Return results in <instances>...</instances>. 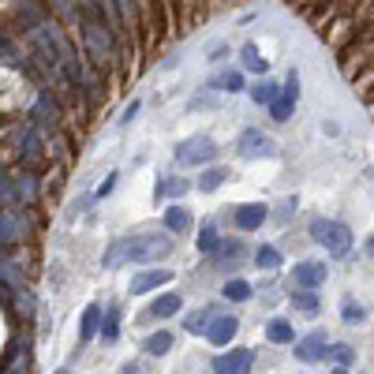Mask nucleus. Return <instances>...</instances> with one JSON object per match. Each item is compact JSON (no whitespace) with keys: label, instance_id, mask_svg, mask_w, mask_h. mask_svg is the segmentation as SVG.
Segmentation results:
<instances>
[{"label":"nucleus","instance_id":"nucleus-37","mask_svg":"<svg viewBox=\"0 0 374 374\" xmlns=\"http://www.w3.org/2000/svg\"><path fill=\"white\" fill-rule=\"evenodd\" d=\"M57 374H68V370H57Z\"/></svg>","mask_w":374,"mask_h":374},{"label":"nucleus","instance_id":"nucleus-23","mask_svg":"<svg viewBox=\"0 0 374 374\" xmlns=\"http://www.w3.org/2000/svg\"><path fill=\"white\" fill-rule=\"evenodd\" d=\"M38 120H42V124H57V101H52L49 94L38 101Z\"/></svg>","mask_w":374,"mask_h":374},{"label":"nucleus","instance_id":"nucleus-19","mask_svg":"<svg viewBox=\"0 0 374 374\" xmlns=\"http://www.w3.org/2000/svg\"><path fill=\"white\" fill-rule=\"evenodd\" d=\"M266 337H270L273 344H288V341H292V326H288V322H280V318H277V322H270V326H266Z\"/></svg>","mask_w":374,"mask_h":374},{"label":"nucleus","instance_id":"nucleus-13","mask_svg":"<svg viewBox=\"0 0 374 374\" xmlns=\"http://www.w3.org/2000/svg\"><path fill=\"white\" fill-rule=\"evenodd\" d=\"M98 329H101V307H98V303H90L86 311H83V322H79V337L90 341Z\"/></svg>","mask_w":374,"mask_h":374},{"label":"nucleus","instance_id":"nucleus-2","mask_svg":"<svg viewBox=\"0 0 374 374\" xmlns=\"http://www.w3.org/2000/svg\"><path fill=\"white\" fill-rule=\"evenodd\" d=\"M311 236L326 251H333V255H348V247H352V232H348V225H341V221L318 217V221H311Z\"/></svg>","mask_w":374,"mask_h":374},{"label":"nucleus","instance_id":"nucleus-14","mask_svg":"<svg viewBox=\"0 0 374 374\" xmlns=\"http://www.w3.org/2000/svg\"><path fill=\"white\" fill-rule=\"evenodd\" d=\"M165 229L169 232H187L191 229V213H187L183 206H169L165 210Z\"/></svg>","mask_w":374,"mask_h":374},{"label":"nucleus","instance_id":"nucleus-28","mask_svg":"<svg viewBox=\"0 0 374 374\" xmlns=\"http://www.w3.org/2000/svg\"><path fill=\"white\" fill-rule=\"evenodd\" d=\"M213 247H217V229L206 225V229L198 232V251H213Z\"/></svg>","mask_w":374,"mask_h":374},{"label":"nucleus","instance_id":"nucleus-25","mask_svg":"<svg viewBox=\"0 0 374 374\" xmlns=\"http://www.w3.org/2000/svg\"><path fill=\"white\" fill-rule=\"evenodd\" d=\"M225 176H229L225 169H210L206 176L198 180V187H203V191H213V187H221V183H225Z\"/></svg>","mask_w":374,"mask_h":374},{"label":"nucleus","instance_id":"nucleus-4","mask_svg":"<svg viewBox=\"0 0 374 374\" xmlns=\"http://www.w3.org/2000/svg\"><path fill=\"white\" fill-rule=\"evenodd\" d=\"M251 363H255V352L251 348H232L213 359V374H247Z\"/></svg>","mask_w":374,"mask_h":374},{"label":"nucleus","instance_id":"nucleus-7","mask_svg":"<svg viewBox=\"0 0 374 374\" xmlns=\"http://www.w3.org/2000/svg\"><path fill=\"white\" fill-rule=\"evenodd\" d=\"M326 273H329V270H326L322 262H300V266H292V280H296L300 288H307V292L322 285Z\"/></svg>","mask_w":374,"mask_h":374},{"label":"nucleus","instance_id":"nucleus-20","mask_svg":"<svg viewBox=\"0 0 374 374\" xmlns=\"http://www.w3.org/2000/svg\"><path fill=\"white\" fill-rule=\"evenodd\" d=\"M225 300H236V303L251 300V285L247 280H229V285H225Z\"/></svg>","mask_w":374,"mask_h":374},{"label":"nucleus","instance_id":"nucleus-33","mask_svg":"<svg viewBox=\"0 0 374 374\" xmlns=\"http://www.w3.org/2000/svg\"><path fill=\"white\" fill-rule=\"evenodd\" d=\"M113 187H116V172H109V176H105V183L98 187V195H94V198H105V195L113 191Z\"/></svg>","mask_w":374,"mask_h":374},{"label":"nucleus","instance_id":"nucleus-8","mask_svg":"<svg viewBox=\"0 0 374 374\" xmlns=\"http://www.w3.org/2000/svg\"><path fill=\"white\" fill-rule=\"evenodd\" d=\"M169 280H172V273H169V270H142V273L131 277V292H135V296H142V292L162 288V285H169Z\"/></svg>","mask_w":374,"mask_h":374},{"label":"nucleus","instance_id":"nucleus-5","mask_svg":"<svg viewBox=\"0 0 374 374\" xmlns=\"http://www.w3.org/2000/svg\"><path fill=\"white\" fill-rule=\"evenodd\" d=\"M236 150H239V157H273L277 154V142L270 135H262V131H244Z\"/></svg>","mask_w":374,"mask_h":374},{"label":"nucleus","instance_id":"nucleus-3","mask_svg":"<svg viewBox=\"0 0 374 374\" xmlns=\"http://www.w3.org/2000/svg\"><path fill=\"white\" fill-rule=\"evenodd\" d=\"M213 157H217V146H213L210 139H187L176 150L180 165H203V162H213Z\"/></svg>","mask_w":374,"mask_h":374},{"label":"nucleus","instance_id":"nucleus-26","mask_svg":"<svg viewBox=\"0 0 374 374\" xmlns=\"http://www.w3.org/2000/svg\"><path fill=\"white\" fill-rule=\"evenodd\" d=\"M326 356H333V359H337V363H341V367H348V363H352V359H356V352L348 348V344H333V348H329Z\"/></svg>","mask_w":374,"mask_h":374},{"label":"nucleus","instance_id":"nucleus-17","mask_svg":"<svg viewBox=\"0 0 374 374\" xmlns=\"http://www.w3.org/2000/svg\"><path fill=\"white\" fill-rule=\"evenodd\" d=\"M292 307H296V311H303V314H314L318 311V296L314 292H292Z\"/></svg>","mask_w":374,"mask_h":374},{"label":"nucleus","instance_id":"nucleus-6","mask_svg":"<svg viewBox=\"0 0 374 374\" xmlns=\"http://www.w3.org/2000/svg\"><path fill=\"white\" fill-rule=\"evenodd\" d=\"M83 38H86L90 52H94V60H98V64H109V57H113V42L105 38V30L98 26V19H86V23H83Z\"/></svg>","mask_w":374,"mask_h":374},{"label":"nucleus","instance_id":"nucleus-36","mask_svg":"<svg viewBox=\"0 0 374 374\" xmlns=\"http://www.w3.org/2000/svg\"><path fill=\"white\" fill-rule=\"evenodd\" d=\"M333 374H348V370H344V367H337V370H333Z\"/></svg>","mask_w":374,"mask_h":374},{"label":"nucleus","instance_id":"nucleus-15","mask_svg":"<svg viewBox=\"0 0 374 374\" xmlns=\"http://www.w3.org/2000/svg\"><path fill=\"white\" fill-rule=\"evenodd\" d=\"M172 348V333H150L142 344V352H150V356H165Z\"/></svg>","mask_w":374,"mask_h":374},{"label":"nucleus","instance_id":"nucleus-27","mask_svg":"<svg viewBox=\"0 0 374 374\" xmlns=\"http://www.w3.org/2000/svg\"><path fill=\"white\" fill-rule=\"evenodd\" d=\"M292 105H296V101H288V98H277V101L270 105V116H273V120H288V116H292Z\"/></svg>","mask_w":374,"mask_h":374},{"label":"nucleus","instance_id":"nucleus-18","mask_svg":"<svg viewBox=\"0 0 374 374\" xmlns=\"http://www.w3.org/2000/svg\"><path fill=\"white\" fill-rule=\"evenodd\" d=\"M255 266H259V270H277V266H280L277 247H259L255 251Z\"/></svg>","mask_w":374,"mask_h":374},{"label":"nucleus","instance_id":"nucleus-30","mask_svg":"<svg viewBox=\"0 0 374 374\" xmlns=\"http://www.w3.org/2000/svg\"><path fill=\"white\" fill-rule=\"evenodd\" d=\"M206 311H195V314H187V329H191V333H203L206 329Z\"/></svg>","mask_w":374,"mask_h":374},{"label":"nucleus","instance_id":"nucleus-12","mask_svg":"<svg viewBox=\"0 0 374 374\" xmlns=\"http://www.w3.org/2000/svg\"><path fill=\"white\" fill-rule=\"evenodd\" d=\"M183 307V300L176 296V292H165V296H157L154 303H150V318H172Z\"/></svg>","mask_w":374,"mask_h":374},{"label":"nucleus","instance_id":"nucleus-31","mask_svg":"<svg viewBox=\"0 0 374 374\" xmlns=\"http://www.w3.org/2000/svg\"><path fill=\"white\" fill-rule=\"evenodd\" d=\"M165 191H169L172 198H180V195L187 191V180H169V183H165Z\"/></svg>","mask_w":374,"mask_h":374},{"label":"nucleus","instance_id":"nucleus-1","mask_svg":"<svg viewBox=\"0 0 374 374\" xmlns=\"http://www.w3.org/2000/svg\"><path fill=\"white\" fill-rule=\"evenodd\" d=\"M172 251V239L169 236H157V232H142V236H124L105 251V266H124V262H154V259H165Z\"/></svg>","mask_w":374,"mask_h":374},{"label":"nucleus","instance_id":"nucleus-35","mask_svg":"<svg viewBox=\"0 0 374 374\" xmlns=\"http://www.w3.org/2000/svg\"><path fill=\"white\" fill-rule=\"evenodd\" d=\"M367 255H370V259H374V239H370V244H367Z\"/></svg>","mask_w":374,"mask_h":374},{"label":"nucleus","instance_id":"nucleus-9","mask_svg":"<svg viewBox=\"0 0 374 374\" xmlns=\"http://www.w3.org/2000/svg\"><path fill=\"white\" fill-rule=\"evenodd\" d=\"M322 356H326V337L322 333H307V337L296 344V359H303V363H318Z\"/></svg>","mask_w":374,"mask_h":374},{"label":"nucleus","instance_id":"nucleus-34","mask_svg":"<svg viewBox=\"0 0 374 374\" xmlns=\"http://www.w3.org/2000/svg\"><path fill=\"white\" fill-rule=\"evenodd\" d=\"M0 198H4V203H16V195H11V187H8V180H4V172H0Z\"/></svg>","mask_w":374,"mask_h":374},{"label":"nucleus","instance_id":"nucleus-29","mask_svg":"<svg viewBox=\"0 0 374 374\" xmlns=\"http://www.w3.org/2000/svg\"><path fill=\"white\" fill-rule=\"evenodd\" d=\"M16 232H19L16 217H0V239H16Z\"/></svg>","mask_w":374,"mask_h":374},{"label":"nucleus","instance_id":"nucleus-10","mask_svg":"<svg viewBox=\"0 0 374 374\" xmlns=\"http://www.w3.org/2000/svg\"><path fill=\"white\" fill-rule=\"evenodd\" d=\"M236 329H239L236 318L221 314V318H213V326H206V337H210L213 344H229V341L236 337Z\"/></svg>","mask_w":374,"mask_h":374},{"label":"nucleus","instance_id":"nucleus-21","mask_svg":"<svg viewBox=\"0 0 374 374\" xmlns=\"http://www.w3.org/2000/svg\"><path fill=\"white\" fill-rule=\"evenodd\" d=\"M244 68H247V72H255V75H266V60L259 57V49H255V45H244Z\"/></svg>","mask_w":374,"mask_h":374},{"label":"nucleus","instance_id":"nucleus-16","mask_svg":"<svg viewBox=\"0 0 374 374\" xmlns=\"http://www.w3.org/2000/svg\"><path fill=\"white\" fill-rule=\"evenodd\" d=\"M213 86H217V90H244V75H239V72H217V75H213Z\"/></svg>","mask_w":374,"mask_h":374},{"label":"nucleus","instance_id":"nucleus-22","mask_svg":"<svg viewBox=\"0 0 374 374\" xmlns=\"http://www.w3.org/2000/svg\"><path fill=\"white\" fill-rule=\"evenodd\" d=\"M101 337H105V341H116V337H120V314H116V307H113L109 314H105V322H101Z\"/></svg>","mask_w":374,"mask_h":374},{"label":"nucleus","instance_id":"nucleus-24","mask_svg":"<svg viewBox=\"0 0 374 374\" xmlns=\"http://www.w3.org/2000/svg\"><path fill=\"white\" fill-rule=\"evenodd\" d=\"M251 98H255L259 105H273L277 101V86L273 83H259L255 90H251Z\"/></svg>","mask_w":374,"mask_h":374},{"label":"nucleus","instance_id":"nucleus-11","mask_svg":"<svg viewBox=\"0 0 374 374\" xmlns=\"http://www.w3.org/2000/svg\"><path fill=\"white\" fill-rule=\"evenodd\" d=\"M262 221H266V206L262 203H251V206H239L236 210V229H244V232L259 229Z\"/></svg>","mask_w":374,"mask_h":374},{"label":"nucleus","instance_id":"nucleus-32","mask_svg":"<svg viewBox=\"0 0 374 374\" xmlns=\"http://www.w3.org/2000/svg\"><path fill=\"white\" fill-rule=\"evenodd\" d=\"M344 318H348V322H359V318H363V307H359V303H344Z\"/></svg>","mask_w":374,"mask_h":374}]
</instances>
